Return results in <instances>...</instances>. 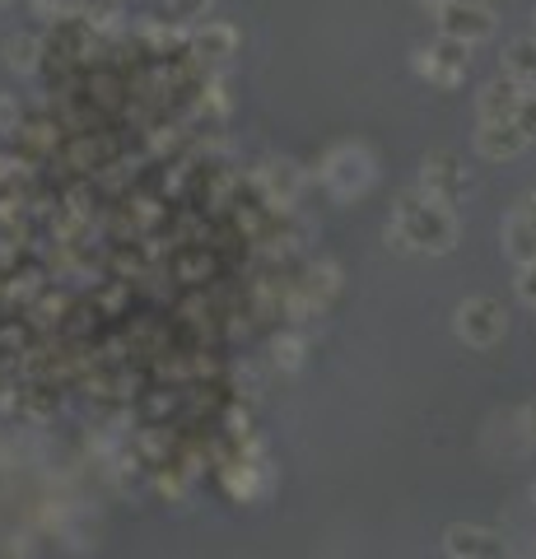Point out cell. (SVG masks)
I'll return each instance as SVG.
<instances>
[{
  "label": "cell",
  "mask_w": 536,
  "mask_h": 559,
  "mask_svg": "<svg viewBox=\"0 0 536 559\" xmlns=\"http://www.w3.org/2000/svg\"><path fill=\"white\" fill-rule=\"evenodd\" d=\"M396 242L402 248H420V252H448L457 242V219L453 210L429 201L425 191L420 197H402L396 201Z\"/></svg>",
  "instance_id": "cell-1"
},
{
  "label": "cell",
  "mask_w": 536,
  "mask_h": 559,
  "mask_svg": "<svg viewBox=\"0 0 536 559\" xmlns=\"http://www.w3.org/2000/svg\"><path fill=\"white\" fill-rule=\"evenodd\" d=\"M509 331V312L499 299H466L457 308V336L476 349H490Z\"/></svg>",
  "instance_id": "cell-2"
},
{
  "label": "cell",
  "mask_w": 536,
  "mask_h": 559,
  "mask_svg": "<svg viewBox=\"0 0 536 559\" xmlns=\"http://www.w3.org/2000/svg\"><path fill=\"white\" fill-rule=\"evenodd\" d=\"M439 33L443 38H457V43H480L495 33V14L480 5V0H443L439 5Z\"/></svg>",
  "instance_id": "cell-3"
},
{
  "label": "cell",
  "mask_w": 536,
  "mask_h": 559,
  "mask_svg": "<svg viewBox=\"0 0 536 559\" xmlns=\"http://www.w3.org/2000/svg\"><path fill=\"white\" fill-rule=\"evenodd\" d=\"M420 191L429 201H439V205H457L466 197V173L457 168V159L434 154V159L425 164V173H420Z\"/></svg>",
  "instance_id": "cell-4"
},
{
  "label": "cell",
  "mask_w": 536,
  "mask_h": 559,
  "mask_svg": "<svg viewBox=\"0 0 536 559\" xmlns=\"http://www.w3.org/2000/svg\"><path fill=\"white\" fill-rule=\"evenodd\" d=\"M466 61H472V47L466 43H457V38H443L439 33V43L425 51V61H420V70L434 84H457L462 75H466Z\"/></svg>",
  "instance_id": "cell-5"
},
{
  "label": "cell",
  "mask_w": 536,
  "mask_h": 559,
  "mask_svg": "<svg viewBox=\"0 0 536 559\" xmlns=\"http://www.w3.org/2000/svg\"><path fill=\"white\" fill-rule=\"evenodd\" d=\"M532 145V140L517 131V121H480V131H476V150L486 154V159H517Z\"/></svg>",
  "instance_id": "cell-6"
},
{
  "label": "cell",
  "mask_w": 536,
  "mask_h": 559,
  "mask_svg": "<svg viewBox=\"0 0 536 559\" xmlns=\"http://www.w3.org/2000/svg\"><path fill=\"white\" fill-rule=\"evenodd\" d=\"M523 94H527V84H517V80H509V75L490 80L486 90H480V98H476L480 121H513V117H517V103H523Z\"/></svg>",
  "instance_id": "cell-7"
},
{
  "label": "cell",
  "mask_w": 536,
  "mask_h": 559,
  "mask_svg": "<svg viewBox=\"0 0 536 559\" xmlns=\"http://www.w3.org/2000/svg\"><path fill=\"white\" fill-rule=\"evenodd\" d=\"M448 555L453 559H499L504 550H499L495 532H486V527H453L448 532Z\"/></svg>",
  "instance_id": "cell-8"
},
{
  "label": "cell",
  "mask_w": 536,
  "mask_h": 559,
  "mask_svg": "<svg viewBox=\"0 0 536 559\" xmlns=\"http://www.w3.org/2000/svg\"><path fill=\"white\" fill-rule=\"evenodd\" d=\"M192 47H196V57H205V61H224V57H234L238 33L229 24H205V28H196Z\"/></svg>",
  "instance_id": "cell-9"
},
{
  "label": "cell",
  "mask_w": 536,
  "mask_h": 559,
  "mask_svg": "<svg viewBox=\"0 0 536 559\" xmlns=\"http://www.w3.org/2000/svg\"><path fill=\"white\" fill-rule=\"evenodd\" d=\"M504 75L517 84H536V38H517L504 51Z\"/></svg>",
  "instance_id": "cell-10"
},
{
  "label": "cell",
  "mask_w": 536,
  "mask_h": 559,
  "mask_svg": "<svg viewBox=\"0 0 536 559\" xmlns=\"http://www.w3.org/2000/svg\"><path fill=\"white\" fill-rule=\"evenodd\" d=\"M117 10H122V0H75V20H90V24H108L117 20Z\"/></svg>",
  "instance_id": "cell-11"
},
{
  "label": "cell",
  "mask_w": 536,
  "mask_h": 559,
  "mask_svg": "<svg viewBox=\"0 0 536 559\" xmlns=\"http://www.w3.org/2000/svg\"><path fill=\"white\" fill-rule=\"evenodd\" d=\"M5 61L14 70H33V66H38V38H28V33H24V38H10L5 43Z\"/></svg>",
  "instance_id": "cell-12"
},
{
  "label": "cell",
  "mask_w": 536,
  "mask_h": 559,
  "mask_svg": "<svg viewBox=\"0 0 536 559\" xmlns=\"http://www.w3.org/2000/svg\"><path fill=\"white\" fill-rule=\"evenodd\" d=\"M517 131H523L527 140H536V90H527L523 94V103H517Z\"/></svg>",
  "instance_id": "cell-13"
},
{
  "label": "cell",
  "mask_w": 536,
  "mask_h": 559,
  "mask_svg": "<svg viewBox=\"0 0 536 559\" xmlns=\"http://www.w3.org/2000/svg\"><path fill=\"white\" fill-rule=\"evenodd\" d=\"M168 10H172V20L192 24V20H205V10H211V0H168Z\"/></svg>",
  "instance_id": "cell-14"
},
{
  "label": "cell",
  "mask_w": 536,
  "mask_h": 559,
  "mask_svg": "<svg viewBox=\"0 0 536 559\" xmlns=\"http://www.w3.org/2000/svg\"><path fill=\"white\" fill-rule=\"evenodd\" d=\"M517 294L536 308V266H523V280H517Z\"/></svg>",
  "instance_id": "cell-15"
},
{
  "label": "cell",
  "mask_w": 536,
  "mask_h": 559,
  "mask_svg": "<svg viewBox=\"0 0 536 559\" xmlns=\"http://www.w3.org/2000/svg\"><path fill=\"white\" fill-rule=\"evenodd\" d=\"M14 121H20V108H14V103H10L5 94H0V131H10Z\"/></svg>",
  "instance_id": "cell-16"
},
{
  "label": "cell",
  "mask_w": 536,
  "mask_h": 559,
  "mask_svg": "<svg viewBox=\"0 0 536 559\" xmlns=\"http://www.w3.org/2000/svg\"><path fill=\"white\" fill-rule=\"evenodd\" d=\"M38 10H47V14H71L75 0H38Z\"/></svg>",
  "instance_id": "cell-17"
},
{
  "label": "cell",
  "mask_w": 536,
  "mask_h": 559,
  "mask_svg": "<svg viewBox=\"0 0 536 559\" xmlns=\"http://www.w3.org/2000/svg\"><path fill=\"white\" fill-rule=\"evenodd\" d=\"M527 425H532V439H536V406L527 411Z\"/></svg>",
  "instance_id": "cell-18"
}]
</instances>
